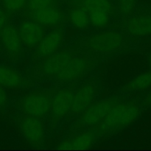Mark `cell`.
Listing matches in <instances>:
<instances>
[{"instance_id": "12", "label": "cell", "mask_w": 151, "mask_h": 151, "mask_svg": "<svg viewBox=\"0 0 151 151\" xmlns=\"http://www.w3.org/2000/svg\"><path fill=\"white\" fill-rule=\"evenodd\" d=\"M0 37L3 46L11 55H16L22 49V40L19 32L12 25H4L0 31Z\"/></svg>"}, {"instance_id": "5", "label": "cell", "mask_w": 151, "mask_h": 151, "mask_svg": "<svg viewBox=\"0 0 151 151\" xmlns=\"http://www.w3.org/2000/svg\"><path fill=\"white\" fill-rule=\"evenodd\" d=\"M21 131L25 139L33 146H41L44 141V125L39 118L27 116L21 123Z\"/></svg>"}, {"instance_id": "19", "label": "cell", "mask_w": 151, "mask_h": 151, "mask_svg": "<svg viewBox=\"0 0 151 151\" xmlns=\"http://www.w3.org/2000/svg\"><path fill=\"white\" fill-rule=\"evenodd\" d=\"M83 4L87 12L100 10L111 13L112 11V4L109 0H83Z\"/></svg>"}, {"instance_id": "22", "label": "cell", "mask_w": 151, "mask_h": 151, "mask_svg": "<svg viewBox=\"0 0 151 151\" xmlns=\"http://www.w3.org/2000/svg\"><path fill=\"white\" fill-rule=\"evenodd\" d=\"M119 12L122 14L129 15L134 10L137 0H116Z\"/></svg>"}, {"instance_id": "23", "label": "cell", "mask_w": 151, "mask_h": 151, "mask_svg": "<svg viewBox=\"0 0 151 151\" xmlns=\"http://www.w3.org/2000/svg\"><path fill=\"white\" fill-rule=\"evenodd\" d=\"M53 0H27V5L30 10H35L52 5Z\"/></svg>"}, {"instance_id": "16", "label": "cell", "mask_w": 151, "mask_h": 151, "mask_svg": "<svg viewBox=\"0 0 151 151\" xmlns=\"http://www.w3.org/2000/svg\"><path fill=\"white\" fill-rule=\"evenodd\" d=\"M22 75L11 68L0 66V85L10 88H19L23 84Z\"/></svg>"}, {"instance_id": "1", "label": "cell", "mask_w": 151, "mask_h": 151, "mask_svg": "<svg viewBox=\"0 0 151 151\" xmlns=\"http://www.w3.org/2000/svg\"><path fill=\"white\" fill-rule=\"evenodd\" d=\"M140 115V109L136 103H119L110 110L103 120L101 129L103 131H114L131 125Z\"/></svg>"}, {"instance_id": "11", "label": "cell", "mask_w": 151, "mask_h": 151, "mask_svg": "<svg viewBox=\"0 0 151 151\" xmlns=\"http://www.w3.org/2000/svg\"><path fill=\"white\" fill-rule=\"evenodd\" d=\"M63 40V32L60 29H55L52 31L40 41L35 55L38 57L50 56L57 50Z\"/></svg>"}, {"instance_id": "3", "label": "cell", "mask_w": 151, "mask_h": 151, "mask_svg": "<svg viewBox=\"0 0 151 151\" xmlns=\"http://www.w3.org/2000/svg\"><path fill=\"white\" fill-rule=\"evenodd\" d=\"M119 103L117 98H109L100 100L90 105L81 117V124L86 126H93L104 119L111 109Z\"/></svg>"}, {"instance_id": "14", "label": "cell", "mask_w": 151, "mask_h": 151, "mask_svg": "<svg viewBox=\"0 0 151 151\" xmlns=\"http://www.w3.org/2000/svg\"><path fill=\"white\" fill-rule=\"evenodd\" d=\"M31 17L35 22L41 25L52 26L58 23L60 20L59 10L52 5L47 6L35 10H31Z\"/></svg>"}, {"instance_id": "4", "label": "cell", "mask_w": 151, "mask_h": 151, "mask_svg": "<svg viewBox=\"0 0 151 151\" xmlns=\"http://www.w3.org/2000/svg\"><path fill=\"white\" fill-rule=\"evenodd\" d=\"M22 108L27 116L40 118L50 111L51 100L42 93H32L24 97Z\"/></svg>"}, {"instance_id": "6", "label": "cell", "mask_w": 151, "mask_h": 151, "mask_svg": "<svg viewBox=\"0 0 151 151\" xmlns=\"http://www.w3.org/2000/svg\"><path fill=\"white\" fill-rule=\"evenodd\" d=\"M72 58V53L68 51H60L50 55L41 64V71L47 76L55 78L66 67Z\"/></svg>"}, {"instance_id": "17", "label": "cell", "mask_w": 151, "mask_h": 151, "mask_svg": "<svg viewBox=\"0 0 151 151\" xmlns=\"http://www.w3.org/2000/svg\"><path fill=\"white\" fill-rule=\"evenodd\" d=\"M151 86V72H145L138 75L130 81L125 86V90L129 91H142Z\"/></svg>"}, {"instance_id": "13", "label": "cell", "mask_w": 151, "mask_h": 151, "mask_svg": "<svg viewBox=\"0 0 151 151\" xmlns=\"http://www.w3.org/2000/svg\"><path fill=\"white\" fill-rule=\"evenodd\" d=\"M125 28L130 34L145 36L151 34V16H139L131 18L125 22Z\"/></svg>"}, {"instance_id": "15", "label": "cell", "mask_w": 151, "mask_h": 151, "mask_svg": "<svg viewBox=\"0 0 151 151\" xmlns=\"http://www.w3.org/2000/svg\"><path fill=\"white\" fill-rule=\"evenodd\" d=\"M95 140V135L91 132L83 133L72 139H66L59 145L61 150H85L91 147Z\"/></svg>"}, {"instance_id": "20", "label": "cell", "mask_w": 151, "mask_h": 151, "mask_svg": "<svg viewBox=\"0 0 151 151\" xmlns=\"http://www.w3.org/2000/svg\"><path fill=\"white\" fill-rule=\"evenodd\" d=\"M88 13L90 22L96 27H103L109 23L110 13L105 10H91Z\"/></svg>"}, {"instance_id": "21", "label": "cell", "mask_w": 151, "mask_h": 151, "mask_svg": "<svg viewBox=\"0 0 151 151\" xmlns=\"http://www.w3.org/2000/svg\"><path fill=\"white\" fill-rule=\"evenodd\" d=\"M4 8L10 12H16L22 10L27 5V0H1Z\"/></svg>"}, {"instance_id": "2", "label": "cell", "mask_w": 151, "mask_h": 151, "mask_svg": "<svg viewBox=\"0 0 151 151\" xmlns=\"http://www.w3.org/2000/svg\"><path fill=\"white\" fill-rule=\"evenodd\" d=\"M123 37L116 31H106L91 35L85 44L88 50L102 54L117 51L123 44Z\"/></svg>"}, {"instance_id": "7", "label": "cell", "mask_w": 151, "mask_h": 151, "mask_svg": "<svg viewBox=\"0 0 151 151\" xmlns=\"http://www.w3.org/2000/svg\"><path fill=\"white\" fill-rule=\"evenodd\" d=\"M89 67L90 63L86 58L73 57L55 78L62 82L74 81L83 76Z\"/></svg>"}, {"instance_id": "24", "label": "cell", "mask_w": 151, "mask_h": 151, "mask_svg": "<svg viewBox=\"0 0 151 151\" xmlns=\"http://www.w3.org/2000/svg\"><path fill=\"white\" fill-rule=\"evenodd\" d=\"M8 103V97L3 88V87L0 85V109H3L6 107Z\"/></svg>"}, {"instance_id": "26", "label": "cell", "mask_w": 151, "mask_h": 151, "mask_svg": "<svg viewBox=\"0 0 151 151\" xmlns=\"http://www.w3.org/2000/svg\"><path fill=\"white\" fill-rule=\"evenodd\" d=\"M68 1H83V0H68Z\"/></svg>"}, {"instance_id": "8", "label": "cell", "mask_w": 151, "mask_h": 151, "mask_svg": "<svg viewBox=\"0 0 151 151\" xmlns=\"http://www.w3.org/2000/svg\"><path fill=\"white\" fill-rule=\"evenodd\" d=\"M19 32L22 42L29 47H32L39 44L44 35L42 25L35 21L22 23Z\"/></svg>"}, {"instance_id": "9", "label": "cell", "mask_w": 151, "mask_h": 151, "mask_svg": "<svg viewBox=\"0 0 151 151\" xmlns=\"http://www.w3.org/2000/svg\"><path fill=\"white\" fill-rule=\"evenodd\" d=\"M96 88L91 84H86L73 94L71 111L74 114L83 112L93 102L96 95Z\"/></svg>"}, {"instance_id": "27", "label": "cell", "mask_w": 151, "mask_h": 151, "mask_svg": "<svg viewBox=\"0 0 151 151\" xmlns=\"http://www.w3.org/2000/svg\"><path fill=\"white\" fill-rule=\"evenodd\" d=\"M149 63H150V66L151 67V54H150V57H149Z\"/></svg>"}, {"instance_id": "10", "label": "cell", "mask_w": 151, "mask_h": 151, "mask_svg": "<svg viewBox=\"0 0 151 151\" xmlns=\"http://www.w3.org/2000/svg\"><path fill=\"white\" fill-rule=\"evenodd\" d=\"M74 93L71 90L63 89L58 92L51 101V111L55 118L66 116L71 110Z\"/></svg>"}, {"instance_id": "25", "label": "cell", "mask_w": 151, "mask_h": 151, "mask_svg": "<svg viewBox=\"0 0 151 151\" xmlns=\"http://www.w3.org/2000/svg\"><path fill=\"white\" fill-rule=\"evenodd\" d=\"M145 103V104L147 105V106H151V91L150 92L147 94V97H146Z\"/></svg>"}, {"instance_id": "18", "label": "cell", "mask_w": 151, "mask_h": 151, "mask_svg": "<svg viewBox=\"0 0 151 151\" xmlns=\"http://www.w3.org/2000/svg\"><path fill=\"white\" fill-rule=\"evenodd\" d=\"M70 21L77 28H86L90 23L88 13L85 9L78 8L72 10L70 14Z\"/></svg>"}]
</instances>
